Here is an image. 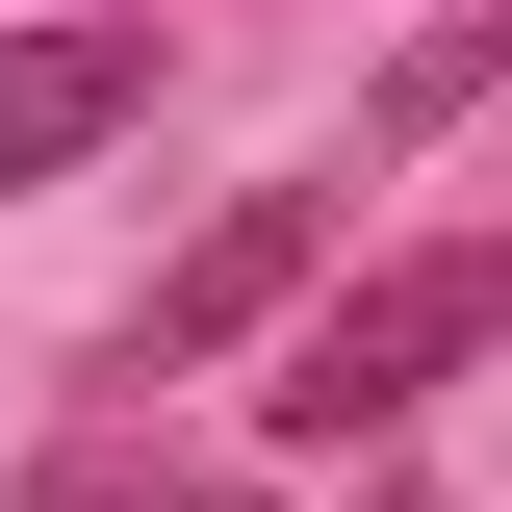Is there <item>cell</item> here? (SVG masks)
Returning a JSON list of instances; mask_svg holds the SVG:
<instances>
[{
  "instance_id": "1",
  "label": "cell",
  "mask_w": 512,
  "mask_h": 512,
  "mask_svg": "<svg viewBox=\"0 0 512 512\" xmlns=\"http://www.w3.org/2000/svg\"><path fill=\"white\" fill-rule=\"evenodd\" d=\"M461 359H512V231H410V256H359V282L282 333V384H256V410L359 461V436H410Z\"/></svg>"
},
{
  "instance_id": "2",
  "label": "cell",
  "mask_w": 512,
  "mask_h": 512,
  "mask_svg": "<svg viewBox=\"0 0 512 512\" xmlns=\"http://www.w3.org/2000/svg\"><path fill=\"white\" fill-rule=\"evenodd\" d=\"M333 231H359V154H333V180H231L180 256H154V308L103 333V384H205L231 333H282V308L333 282Z\"/></svg>"
},
{
  "instance_id": "3",
  "label": "cell",
  "mask_w": 512,
  "mask_h": 512,
  "mask_svg": "<svg viewBox=\"0 0 512 512\" xmlns=\"http://www.w3.org/2000/svg\"><path fill=\"white\" fill-rule=\"evenodd\" d=\"M154 128V26H103V0H52V26H0V205L77 180V154H128Z\"/></svg>"
},
{
  "instance_id": "4",
  "label": "cell",
  "mask_w": 512,
  "mask_h": 512,
  "mask_svg": "<svg viewBox=\"0 0 512 512\" xmlns=\"http://www.w3.org/2000/svg\"><path fill=\"white\" fill-rule=\"evenodd\" d=\"M487 77H512V0H436V26H410V52L359 77V154H436V128L487 103Z\"/></svg>"
},
{
  "instance_id": "5",
  "label": "cell",
  "mask_w": 512,
  "mask_h": 512,
  "mask_svg": "<svg viewBox=\"0 0 512 512\" xmlns=\"http://www.w3.org/2000/svg\"><path fill=\"white\" fill-rule=\"evenodd\" d=\"M26 512H256V487H231V461H154V436H52Z\"/></svg>"
},
{
  "instance_id": "6",
  "label": "cell",
  "mask_w": 512,
  "mask_h": 512,
  "mask_svg": "<svg viewBox=\"0 0 512 512\" xmlns=\"http://www.w3.org/2000/svg\"><path fill=\"white\" fill-rule=\"evenodd\" d=\"M359 512H436V487H359Z\"/></svg>"
}]
</instances>
